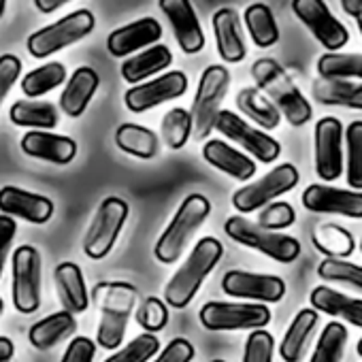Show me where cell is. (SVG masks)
Masks as SVG:
<instances>
[{"instance_id": "obj_26", "label": "cell", "mask_w": 362, "mask_h": 362, "mask_svg": "<svg viewBox=\"0 0 362 362\" xmlns=\"http://www.w3.org/2000/svg\"><path fill=\"white\" fill-rule=\"evenodd\" d=\"M309 300L313 305V311L326 313L332 317H341V320L349 322L351 326L362 328V300L360 298L345 296L328 286H317L311 290Z\"/></svg>"}, {"instance_id": "obj_23", "label": "cell", "mask_w": 362, "mask_h": 362, "mask_svg": "<svg viewBox=\"0 0 362 362\" xmlns=\"http://www.w3.org/2000/svg\"><path fill=\"white\" fill-rule=\"evenodd\" d=\"M203 158L207 160V164L230 175L237 181H250L256 175V162L247 153L230 147L220 139H209L203 145Z\"/></svg>"}, {"instance_id": "obj_6", "label": "cell", "mask_w": 362, "mask_h": 362, "mask_svg": "<svg viewBox=\"0 0 362 362\" xmlns=\"http://www.w3.org/2000/svg\"><path fill=\"white\" fill-rule=\"evenodd\" d=\"M224 233L233 241H237V243H241V245H245L250 250H256V252H260V254H264V256H269V258H273V260H277L281 264H290L300 256L298 239H294L290 235H284V233L264 230V228H260L258 224L250 222L243 216L228 218L226 224H224Z\"/></svg>"}, {"instance_id": "obj_31", "label": "cell", "mask_w": 362, "mask_h": 362, "mask_svg": "<svg viewBox=\"0 0 362 362\" xmlns=\"http://www.w3.org/2000/svg\"><path fill=\"white\" fill-rule=\"evenodd\" d=\"M9 117L16 126H22V128H35V130H54L58 126V109L54 103H47V100H18L11 105V111H9Z\"/></svg>"}, {"instance_id": "obj_1", "label": "cell", "mask_w": 362, "mask_h": 362, "mask_svg": "<svg viewBox=\"0 0 362 362\" xmlns=\"http://www.w3.org/2000/svg\"><path fill=\"white\" fill-rule=\"evenodd\" d=\"M252 77L258 83V90L267 94V98L277 107V111L288 119L292 126H305L313 109L284 66L273 58H258L252 64Z\"/></svg>"}, {"instance_id": "obj_45", "label": "cell", "mask_w": 362, "mask_h": 362, "mask_svg": "<svg viewBox=\"0 0 362 362\" xmlns=\"http://www.w3.org/2000/svg\"><path fill=\"white\" fill-rule=\"evenodd\" d=\"M273 349L275 339L271 332H267L264 328L252 330V334L245 341L243 362H273Z\"/></svg>"}, {"instance_id": "obj_37", "label": "cell", "mask_w": 362, "mask_h": 362, "mask_svg": "<svg viewBox=\"0 0 362 362\" xmlns=\"http://www.w3.org/2000/svg\"><path fill=\"white\" fill-rule=\"evenodd\" d=\"M320 79H362V54H322L317 58Z\"/></svg>"}, {"instance_id": "obj_28", "label": "cell", "mask_w": 362, "mask_h": 362, "mask_svg": "<svg viewBox=\"0 0 362 362\" xmlns=\"http://www.w3.org/2000/svg\"><path fill=\"white\" fill-rule=\"evenodd\" d=\"M317 311L313 309H300L292 324L288 326L284 339H281V345H279V356L284 362H300L307 345H309V339L313 334V330L317 328Z\"/></svg>"}, {"instance_id": "obj_58", "label": "cell", "mask_w": 362, "mask_h": 362, "mask_svg": "<svg viewBox=\"0 0 362 362\" xmlns=\"http://www.w3.org/2000/svg\"><path fill=\"white\" fill-rule=\"evenodd\" d=\"M360 252H362V241H360Z\"/></svg>"}, {"instance_id": "obj_29", "label": "cell", "mask_w": 362, "mask_h": 362, "mask_svg": "<svg viewBox=\"0 0 362 362\" xmlns=\"http://www.w3.org/2000/svg\"><path fill=\"white\" fill-rule=\"evenodd\" d=\"M77 330V320L69 311H56L30 326L28 339L37 349H52Z\"/></svg>"}, {"instance_id": "obj_3", "label": "cell", "mask_w": 362, "mask_h": 362, "mask_svg": "<svg viewBox=\"0 0 362 362\" xmlns=\"http://www.w3.org/2000/svg\"><path fill=\"white\" fill-rule=\"evenodd\" d=\"M224 256V247L218 239L205 237L190 252L188 260L177 269L170 281L164 288V300L173 309H186L197 292L201 290L205 277L218 267Z\"/></svg>"}, {"instance_id": "obj_33", "label": "cell", "mask_w": 362, "mask_h": 362, "mask_svg": "<svg viewBox=\"0 0 362 362\" xmlns=\"http://www.w3.org/2000/svg\"><path fill=\"white\" fill-rule=\"evenodd\" d=\"M237 107L252 122H256L262 130H275L279 126V122H281V113L277 111V107L258 88H243V90H239Z\"/></svg>"}, {"instance_id": "obj_42", "label": "cell", "mask_w": 362, "mask_h": 362, "mask_svg": "<svg viewBox=\"0 0 362 362\" xmlns=\"http://www.w3.org/2000/svg\"><path fill=\"white\" fill-rule=\"evenodd\" d=\"M158 349H160L158 337L143 332L134 337L128 345H124L119 351L111 354L105 362H147L158 354Z\"/></svg>"}, {"instance_id": "obj_38", "label": "cell", "mask_w": 362, "mask_h": 362, "mask_svg": "<svg viewBox=\"0 0 362 362\" xmlns=\"http://www.w3.org/2000/svg\"><path fill=\"white\" fill-rule=\"evenodd\" d=\"M160 134H162V141L166 143V147H170V149L184 147L192 134L190 111H186L184 107H173L170 111H166L162 117V124H160Z\"/></svg>"}, {"instance_id": "obj_19", "label": "cell", "mask_w": 362, "mask_h": 362, "mask_svg": "<svg viewBox=\"0 0 362 362\" xmlns=\"http://www.w3.org/2000/svg\"><path fill=\"white\" fill-rule=\"evenodd\" d=\"M0 211L9 218H20L30 224H47L56 211L54 201L16 186H5L0 190Z\"/></svg>"}, {"instance_id": "obj_57", "label": "cell", "mask_w": 362, "mask_h": 362, "mask_svg": "<svg viewBox=\"0 0 362 362\" xmlns=\"http://www.w3.org/2000/svg\"><path fill=\"white\" fill-rule=\"evenodd\" d=\"M211 362H224V360H211Z\"/></svg>"}, {"instance_id": "obj_4", "label": "cell", "mask_w": 362, "mask_h": 362, "mask_svg": "<svg viewBox=\"0 0 362 362\" xmlns=\"http://www.w3.org/2000/svg\"><path fill=\"white\" fill-rule=\"evenodd\" d=\"M211 214V203L203 194H188L184 203L179 205L177 214L160 235L153 256L162 264H173L179 260V256L184 254L186 245L194 237V233L205 224V220Z\"/></svg>"}, {"instance_id": "obj_43", "label": "cell", "mask_w": 362, "mask_h": 362, "mask_svg": "<svg viewBox=\"0 0 362 362\" xmlns=\"http://www.w3.org/2000/svg\"><path fill=\"white\" fill-rule=\"evenodd\" d=\"M134 320H136V324L145 332L153 334V332H160L168 324V309H166V305L158 296H147L139 305Z\"/></svg>"}, {"instance_id": "obj_30", "label": "cell", "mask_w": 362, "mask_h": 362, "mask_svg": "<svg viewBox=\"0 0 362 362\" xmlns=\"http://www.w3.org/2000/svg\"><path fill=\"white\" fill-rule=\"evenodd\" d=\"M311 94L320 105L349 107V109L362 111V81L315 79L311 83Z\"/></svg>"}, {"instance_id": "obj_18", "label": "cell", "mask_w": 362, "mask_h": 362, "mask_svg": "<svg viewBox=\"0 0 362 362\" xmlns=\"http://www.w3.org/2000/svg\"><path fill=\"white\" fill-rule=\"evenodd\" d=\"M160 11L166 16L175 41L184 54H199L205 47V33L199 16L188 0H160Z\"/></svg>"}, {"instance_id": "obj_25", "label": "cell", "mask_w": 362, "mask_h": 362, "mask_svg": "<svg viewBox=\"0 0 362 362\" xmlns=\"http://www.w3.org/2000/svg\"><path fill=\"white\" fill-rule=\"evenodd\" d=\"M54 281L56 290L60 294V300L64 305V311L69 313H83L90 305L88 288L83 281V273L79 264L75 262H60L54 269Z\"/></svg>"}, {"instance_id": "obj_13", "label": "cell", "mask_w": 362, "mask_h": 362, "mask_svg": "<svg viewBox=\"0 0 362 362\" xmlns=\"http://www.w3.org/2000/svg\"><path fill=\"white\" fill-rule=\"evenodd\" d=\"M292 11L309 28V33L317 39V43L328 49V54H337L341 47L347 45L349 41L347 28L330 13V9L322 0H294Z\"/></svg>"}, {"instance_id": "obj_32", "label": "cell", "mask_w": 362, "mask_h": 362, "mask_svg": "<svg viewBox=\"0 0 362 362\" xmlns=\"http://www.w3.org/2000/svg\"><path fill=\"white\" fill-rule=\"evenodd\" d=\"M115 145L134 158L141 160H149L158 153L160 149V139L153 130H149L147 126H139V124H122L115 130Z\"/></svg>"}, {"instance_id": "obj_20", "label": "cell", "mask_w": 362, "mask_h": 362, "mask_svg": "<svg viewBox=\"0 0 362 362\" xmlns=\"http://www.w3.org/2000/svg\"><path fill=\"white\" fill-rule=\"evenodd\" d=\"M162 39V26L156 18H141L113 30L107 37V49L115 58H126L139 49H147Z\"/></svg>"}, {"instance_id": "obj_5", "label": "cell", "mask_w": 362, "mask_h": 362, "mask_svg": "<svg viewBox=\"0 0 362 362\" xmlns=\"http://www.w3.org/2000/svg\"><path fill=\"white\" fill-rule=\"evenodd\" d=\"M230 88V73L222 64H211L203 71L197 96L192 103V136L197 141H205L216 126L218 113L222 111V103Z\"/></svg>"}, {"instance_id": "obj_48", "label": "cell", "mask_w": 362, "mask_h": 362, "mask_svg": "<svg viewBox=\"0 0 362 362\" xmlns=\"http://www.w3.org/2000/svg\"><path fill=\"white\" fill-rule=\"evenodd\" d=\"M96 356V343L88 337H75L60 362H92Z\"/></svg>"}, {"instance_id": "obj_14", "label": "cell", "mask_w": 362, "mask_h": 362, "mask_svg": "<svg viewBox=\"0 0 362 362\" xmlns=\"http://www.w3.org/2000/svg\"><path fill=\"white\" fill-rule=\"evenodd\" d=\"M188 90V77L181 71H170L164 73L151 81H143L139 86H132L124 94V103L128 111L132 113H145L149 109H156L162 103L175 100L179 96H184Z\"/></svg>"}, {"instance_id": "obj_55", "label": "cell", "mask_w": 362, "mask_h": 362, "mask_svg": "<svg viewBox=\"0 0 362 362\" xmlns=\"http://www.w3.org/2000/svg\"><path fill=\"white\" fill-rule=\"evenodd\" d=\"M356 351H358V356H362V339L358 341V345H356Z\"/></svg>"}, {"instance_id": "obj_51", "label": "cell", "mask_w": 362, "mask_h": 362, "mask_svg": "<svg viewBox=\"0 0 362 362\" xmlns=\"http://www.w3.org/2000/svg\"><path fill=\"white\" fill-rule=\"evenodd\" d=\"M13 341L7 339V337H0V362H9L13 358Z\"/></svg>"}, {"instance_id": "obj_11", "label": "cell", "mask_w": 362, "mask_h": 362, "mask_svg": "<svg viewBox=\"0 0 362 362\" xmlns=\"http://www.w3.org/2000/svg\"><path fill=\"white\" fill-rule=\"evenodd\" d=\"M13 307L20 313H35L41 305V254L33 245H20L11 258Z\"/></svg>"}, {"instance_id": "obj_8", "label": "cell", "mask_w": 362, "mask_h": 362, "mask_svg": "<svg viewBox=\"0 0 362 362\" xmlns=\"http://www.w3.org/2000/svg\"><path fill=\"white\" fill-rule=\"evenodd\" d=\"M298 179H300V175L294 164H290V162L277 164L273 170H269L258 181H252V184L239 188L233 194V207L243 216L258 211L260 207H267L275 199L294 190L298 186Z\"/></svg>"}, {"instance_id": "obj_52", "label": "cell", "mask_w": 362, "mask_h": 362, "mask_svg": "<svg viewBox=\"0 0 362 362\" xmlns=\"http://www.w3.org/2000/svg\"><path fill=\"white\" fill-rule=\"evenodd\" d=\"M341 9L351 16V18H358L362 13V0H343L341 3Z\"/></svg>"}, {"instance_id": "obj_50", "label": "cell", "mask_w": 362, "mask_h": 362, "mask_svg": "<svg viewBox=\"0 0 362 362\" xmlns=\"http://www.w3.org/2000/svg\"><path fill=\"white\" fill-rule=\"evenodd\" d=\"M35 7L41 13H54L60 7H64V0H35Z\"/></svg>"}, {"instance_id": "obj_22", "label": "cell", "mask_w": 362, "mask_h": 362, "mask_svg": "<svg viewBox=\"0 0 362 362\" xmlns=\"http://www.w3.org/2000/svg\"><path fill=\"white\" fill-rule=\"evenodd\" d=\"M214 35H216V45H218V54L224 62L228 64H237L247 56V47L243 41V33H241V20L237 16L235 9H220L214 13Z\"/></svg>"}, {"instance_id": "obj_54", "label": "cell", "mask_w": 362, "mask_h": 362, "mask_svg": "<svg viewBox=\"0 0 362 362\" xmlns=\"http://www.w3.org/2000/svg\"><path fill=\"white\" fill-rule=\"evenodd\" d=\"M356 22H358V30H360V35H362V13L356 18Z\"/></svg>"}, {"instance_id": "obj_49", "label": "cell", "mask_w": 362, "mask_h": 362, "mask_svg": "<svg viewBox=\"0 0 362 362\" xmlns=\"http://www.w3.org/2000/svg\"><path fill=\"white\" fill-rule=\"evenodd\" d=\"M16 230H18V224L13 218L0 216V277H3V269H5L9 250H11V243L16 239Z\"/></svg>"}, {"instance_id": "obj_7", "label": "cell", "mask_w": 362, "mask_h": 362, "mask_svg": "<svg viewBox=\"0 0 362 362\" xmlns=\"http://www.w3.org/2000/svg\"><path fill=\"white\" fill-rule=\"evenodd\" d=\"M94 26H96L94 13L88 9H77L71 16L33 33L28 37V52L33 58L43 60V58L86 39L94 30Z\"/></svg>"}, {"instance_id": "obj_15", "label": "cell", "mask_w": 362, "mask_h": 362, "mask_svg": "<svg viewBox=\"0 0 362 362\" xmlns=\"http://www.w3.org/2000/svg\"><path fill=\"white\" fill-rule=\"evenodd\" d=\"M343 124L322 117L315 124V173L322 181H337L343 173Z\"/></svg>"}, {"instance_id": "obj_35", "label": "cell", "mask_w": 362, "mask_h": 362, "mask_svg": "<svg viewBox=\"0 0 362 362\" xmlns=\"http://www.w3.org/2000/svg\"><path fill=\"white\" fill-rule=\"evenodd\" d=\"M313 245L320 254H324L326 258H334V260H345L347 256L354 254L356 243H354V235L339 226V224H320L313 233Z\"/></svg>"}, {"instance_id": "obj_39", "label": "cell", "mask_w": 362, "mask_h": 362, "mask_svg": "<svg viewBox=\"0 0 362 362\" xmlns=\"http://www.w3.org/2000/svg\"><path fill=\"white\" fill-rule=\"evenodd\" d=\"M347 343V328L341 322H328L317 339L309 362H341Z\"/></svg>"}, {"instance_id": "obj_44", "label": "cell", "mask_w": 362, "mask_h": 362, "mask_svg": "<svg viewBox=\"0 0 362 362\" xmlns=\"http://www.w3.org/2000/svg\"><path fill=\"white\" fill-rule=\"evenodd\" d=\"M294 222H296V211L286 201H275V203L267 205L258 216V226L264 230H273V233L290 228Z\"/></svg>"}, {"instance_id": "obj_46", "label": "cell", "mask_w": 362, "mask_h": 362, "mask_svg": "<svg viewBox=\"0 0 362 362\" xmlns=\"http://www.w3.org/2000/svg\"><path fill=\"white\" fill-rule=\"evenodd\" d=\"M22 75V60L13 54H3L0 56V105L16 86V81Z\"/></svg>"}, {"instance_id": "obj_24", "label": "cell", "mask_w": 362, "mask_h": 362, "mask_svg": "<svg viewBox=\"0 0 362 362\" xmlns=\"http://www.w3.org/2000/svg\"><path fill=\"white\" fill-rule=\"evenodd\" d=\"M100 77L94 69L90 66H79L71 79H66L64 92L60 96V109L69 115V117H81L90 105V100L94 98L96 90H98Z\"/></svg>"}, {"instance_id": "obj_9", "label": "cell", "mask_w": 362, "mask_h": 362, "mask_svg": "<svg viewBox=\"0 0 362 362\" xmlns=\"http://www.w3.org/2000/svg\"><path fill=\"white\" fill-rule=\"evenodd\" d=\"M128 214L130 207L124 199L119 197L105 199L83 237V254L92 260L105 258L117 243V237L128 220Z\"/></svg>"}, {"instance_id": "obj_21", "label": "cell", "mask_w": 362, "mask_h": 362, "mask_svg": "<svg viewBox=\"0 0 362 362\" xmlns=\"http://www.w3.org/2000/svg\"><path fill=\"white\" fill-rule=\"evenodd\" d=\"M22 151L30 158H39L58 166L71 164L77 156V143L71 136L43 132V130H30L22 136Z\"/></svg>"}, {"instance_id": "obj_53", "label": "cell", "mask_w": 362, "mask_h": 362, "mask_svg": "<svg viewBox=\"0 0 362 362\" xmlns=\"http://www.w3.org/2000/svg\"><path fill=\"white\" fill-rule=\"evenodd\" d=\"M5 9H7V3H5V0H0V18H3Z\"/></svg>"}, {"instance_id": "obj_12", "label": "cell", "mask_w": 362, "mask_h": 362, "mask_svg": "<svg viewBox=\"0 0 362 362\" xmlns=\"http://www.w3.org/2000/svg\"><path fill=\"white\" fill-rule=\"evenodd\" d=\"M214 130L222 132L226 139H230L233 143L243 147L247 153H252L262 164L275 162L279 158V153H281V145H279L277 139H273L264 130L254 128L250 122H245L241 115H237V113H233L228 109L218 113Z\"/></svg>"}, {"instance_id": "obj_40", "label": "cell", "mask_w": 362, "mask_h": 362, "mask_svg": "<svg viewBox=\"0 0 362 362\" xmlns=\"http://www.w3.org/2000/svg\"><path fill=\"white\" fill-rule=\"evenodd\" d=\"M343 136L347 143V184L354 192H362V119L351 122Z\"/></svg>"}, {"instance_id": "obj_17", "label": "cell", "mask_w": 362, "mask_h": 362, "mask_svg": "<svg viewBox=\"0 0 362 362\" xmlns=\"http://www.w3.org/2000/svg\"><path fill=\"white\" fill-rule=\"evenodd\" d=\"M303 207L313 214H330V216H345L360 220L362 218V192L334 188L328 184H313L305 188Z\"/></svg>"}, {"instance_id": "obj_27", "label": "cell", "mask_w": 362, "mask_h": 362, "mask_svg": "<svg viewBox=\"0 0 362 362\" xmlns=\"http://www.w3.org/2000/svg\"><path fill=\"white\" fill-rule=\"evenodd\" d=\"M173 62V54L166 45H151L143 52H139L136 56L128 58L122 62V79L139 86L143 83V79H149L158 73H162L168 64Z\"/></svg>"}, {"instance_id": "obj_10", "label": "cell", "mask_w": 362, "mask_h": 362, "mask_svg": "<svg viewBox=\"0 0 362 362\" xmlns=\"http://www.w3.org/2000/svg\"><path fill=\"white\" fill-rule=\"evenodd\" d=\"M207 330H258L271 322V309L260 303L209 300L199 311Z\"/></svg>"}, {"instance_id": "obj_2", "label": "cell", "mask_w": 362, "mask_h": 362, "mask_svg": "<svg viewBox=\"0 0 362 362\" xmlns=\"http://www.w3.org/2000/svg\"><path fill=\"white\" fill-rule=\"evenodd\" d=\"M92 296L100 309L96 343L113 351L122 345L134 303L139 300V290L128 281H100Z\"/></svg>"}, {"instance_id": "obj_41", "label": "cell", "mask_w": 362, "mask_h": 362, "mask_svg": "<svg viewBox=\"0 0 362 362\" xmlns=\"http://www.w3.org/2000/svg\"><path fill=\"white\" fill-rule=\"evenodd\" d=\"M317 275L324 281H334L343 284L349 288H356L362 292V267L347 262V260H334V258H324L317 264Z\"/></svg>"}, {"instance_id": "obj_56", "label": "cell", "mask_w": 362, "mask_h": 362, "mask_svg": "<svg viewBox=\"0 0 362 362\" xmlns=\"http://www.w3.org/2000/svg\"><path fill=\"white\" fill-rule=\"evenodd\" d=\"M3 311H5V303H3V298H0V315H3Z\"/></svg>"}, {"instance_id": "obj_47", "label": "cell", "mask_w": 362, "mask_h": 362, "mask_svg": "<svg viewBox=\"0 0 362 362\" xmlns=\"http://www.w3.org/2000/svg\"><path fill=\"white\" fill-rule=\"evenodd\" d=\"M194 358V345L188 339H173L153 362H192Z\"/></svg>"}, {"instance_id": "obj_34", "label": "cell", "mask_w": 362, "mask_h": 362, "mask_svg": "<svg viewBox=\"0 0 362 362\" xmlns=\"http://www.w3.org/2000/svg\"><path fill=\"white\" fill-rule=\"evenodd\" d=\"M243 22H245V28H247L256 47L267 49L279 41V28H277V22H275L271 7H267L262 3L250 5L243 13Z\"/></svg>"}, {"instance_id": "obj_36", "label": "cell", "mask_w": 362, "mask_h": 362, "mask_svg": "<svg viewBox=\"0 0 362 362\" xmlns=\"http://www.w3.org/2000/svg\"><path fill=\"white\" fill-rule=\"evenodd\" d=\"M66 81V69L60 62H47L30 73L24 75L20 81V88L28 100H39V96H45L47 92L56 90Z\"/></svg>"}, {"instance_id": "obj_16", "label": "cell", "mask_w": 362, "mask_h": 362, "mask_svg": "<svg viewBox=\"0 0 362 362\" xmlns=\"http://www.w3.org/2000/svg\"><path fill=\"white\" fill-rule=\"evenodd\" d=\"M222 290L228 296L260 300V305H264V303H279L286 296V281L277 275L228 271L222 277Z\"/></svg>"}]
</instances>
